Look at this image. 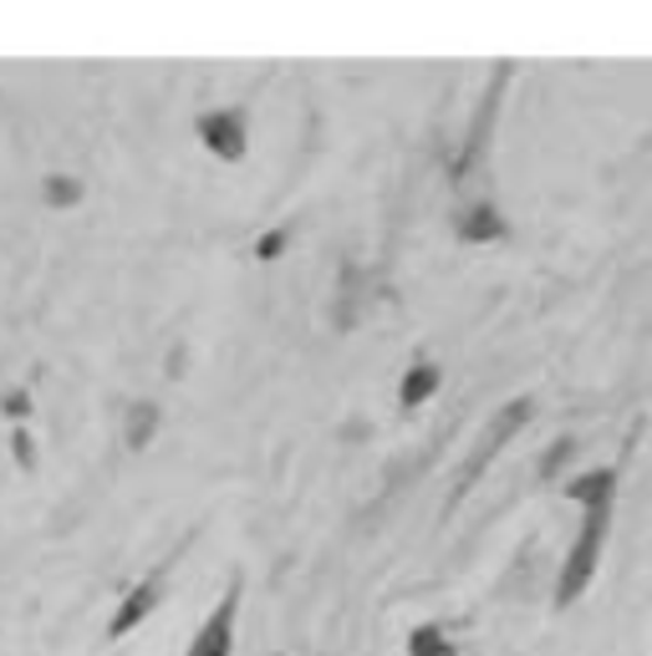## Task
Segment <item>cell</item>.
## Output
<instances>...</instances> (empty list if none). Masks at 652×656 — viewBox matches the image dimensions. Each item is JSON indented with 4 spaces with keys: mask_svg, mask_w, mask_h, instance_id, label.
<instances>
[{
    "mask_svg": "<svg viewBox=\"0 0 652 656\" xmlns=\"http://www.w3.org/2000/svg\"><path fill=\"white\" fill-rule=\"evenodd\" d=\"M566 494H571L576 504H586V519H581V535H576V545H571V555H566V564H560V591H556L560 605H571L576 595L591 585V576H597L601 545H607V525H612L617 469H591V473H581V478H571V484H566Z\"/></svg>",
    "mask_w": 652,
    "mask_h": 656,
    "instance_id": "obj_1",
    "label": "cell"
},
{
    "mask_svg": "<svg viewBox=\"0 0 652 656\" xmlns=\"http://www.w3.org/2000/svg\"><path fill=\"white\" fill-rule=\"evenodd\" d=\"M200 143L210 148L214 158H225V163H235V158H245V143H250V122H245V107H214V112H204L200 122Z\"/></svg>",
    "mask_w": 652,
    "mask_h": 656,
    "instance_id": "obj_2",
    "label": "cell"
},
{
    "mask_svg": "<svg viewBox=\"0 0 652 656\" xmlns=\"http://www.w3.org/2000/svg\"><path fill=\"white\" fill-rule=\"evenodd\" d=\"M235 616H241V585H229L220 595V605L204 616V626L194 631V642H189L184 656H229L235 652Z\"/></svg>",
    "mask_w": 652,
    "mask_h": 656,
    "instance_id": "obj_3",
    "label": "cell"
},
{
    "mask_svg": "<svg viewBox=\"0 0 652 656\" xmlns=\"http://www.w3.org/2000/svg\"><path fill=\"white\" fill-rule=\"evenodd\" d=\"M525 418H531V397H520V402H510L505 412H494L490 433H484V438H480V448L469 453V469H464V478H459V488H469L474 478H480V473H484V463H490L494 453H500V448H505L510 438L520 433V422H525Z\"/></svg>",
    "mask_w": 652,
    "mask_h": 656,
    "instance_id": "obj_4",
    "label": "cell"
},
{
    "mask_svg": "<svg viewBox=\"0 0 652 656\" xmlns=\"http://www.w3.org/2000/svg\"><path fill=\"white\" fill-rule=\"evenodd\" d=\"M163 591H169V580H163V570H153V576H148V580H138L133 591H128V601L118 605V616H113V626H107V636H113V642H122L128 631H138V621H143L148 611H153V605L163 601Z\"/></svg>",
    "mask_w": 652,
    "mask_h": 656,
    "instance_id": "obj_5",
    "label": "cell"
},
{
    "mask_svg": "<svg viewBox=\"0 0 652 656\" xmlns=\"http://www.w3.org/2000/svg\"><path fill=\"white\" fill-rule=\"evenodd\" d=\"M459 239H469V245H490V239L505 235V219H500V209L494 204H474V209L459 214Z\"/></svg>",
    "mask_w": 652,
    "mask_h": 656,
    "instance_id": "obj_6",
    "label": "cell"
},
{
    "mask_svg": "<svg viewBox=\"0 0 652 656\" xmlns=\"http://www.w3.org/2000/svg\"><path fill=\"white\" fill-rule=\"evenodd\" d=\"M159 422H163V412H159V402H133V412H128V433H122V443L133 448H148L153 443V433H159Z\"/></svg>",
    "mask_w": 652,
    "mask_h": 656,
    "instance_id": "obj_7",
    "label": "cell"
},
{
    "mask_svg": "<svg viewBox=\"0 0 652 656\" xmlns=\"http://www.w3.org/2000/svg\"><path fill=\"white\" fill-rule=\"evenodd\" d=\"M434 392H439V367H434V362H418V367L403 377L398 402H403V407H418V402H428Z\"/></svg>",
    "mask_w": 652,
    "mask_h": 656,
    "instance_id": "obj_8",
    "label": "cell"
},
{
    "mask_svg": "<svg viewBox=\"0 0 652 656\" xmlns=\"http://www.w3.org/2000/svg\"><path fill=\"white\" fill-rule=\"evenodd\" d=\"M408 656H459L453 642L443 636V626H418L408 636Z\"/></svg>",
    "mask_w": 652,
    "mask_h": 656,
    "instance_id": "obj_9",
    "label": "cell"
},
{
    "mask_svg": "<svg viewBox=\"0 0 652 656\" xmlns=\"http://www.w3.org/2000/svg\"><path fill=\"white\" fill-rule=\"evenodd\" d=\"M77 198H82V184H77V179H67V173L46 179V204H52V209H67V204H77Z\"/></svg>",
    "mask_w": 652,
    "mask_h": 656,
    "instance_id": "obj_10",
    "label": "cell"
},
{
    "mask_svg": "<svg viewBox=\"0 0 652 656\" xmlns=\"http://www.w3.org/2000/svg\"><path fill=\"white\" fill-rule=\"evenodd\" d=\"M11 448H15V463H21V469H31L36 448H31V433H26V428H15V433H11Z\"/></svg>",
    "mask_w": 652,
    "mask_h": 656,
    "instance_id": "obj_11",
    "label": "cell"
},
{
    "mask_svg": "<svg viewBox=\"0 0 652 656\" xmlns=\"http://www.w3.org/2000/svg\"><path fill=\"white\" fill-rule=\"evenodd\" d=\"M571 448H576L571 438H560V443H556V448H551V453H546V463H541V473H546V478H551V473L560 469V459H566V453H571Z\"/></svg>",
    "mask_w": 652,
    "mask_h": 656,
    "instance_id": "obj_12",
    "label": "cell"
},
{
    "mask_svg": "<svg viewBox=\"0 0 652 656\" xmlns=\"http://www.w3.org/2000/svg\"><path fill=\"white\" fill-rule=\"evenodd\" d=\"M280 250H286V229H270V235L260 239V250H255V255H260V260H270V255H280Z\"/></svg>",
    "mask_w": 652,
    "mask_h": 656,
    "instance_id": "obj_13",
    "label": "cell"
},
{
    "mask_svg": "<svg viewBox=\"0 0 652 656\" xmlns=\"http://www.w3.org/2000/svg\"><path fill=\"white\" fill-rule=\"evenodd\" d=\"M26 392H11V397H6V412H15V418H26Z\"/></svg>",
    "mask_w": 652,
    "mask_h": 656,
    "instance_id": "obj_14",
    "label": "cell"
}]
</instances>
